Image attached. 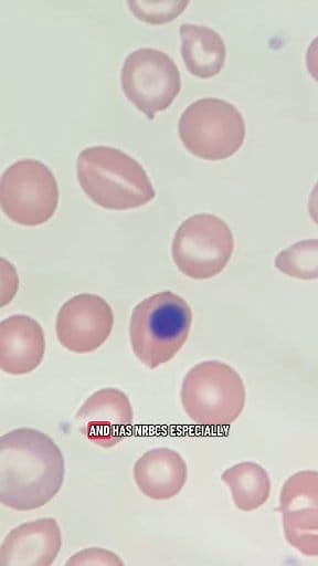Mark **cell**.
<instances>
[{"label": "cell", "instance_id": "1", "mask_svg": "<svg viewBox=\"0 0 318 566\" xmlns=\"http://www.w3.org/2000/svg\"><path fill=\"white\" fill-rule=\"evenodd\" d=\"M61 449L46 433L18 428L0 438V501L17 511L51 501L64 480Z\"/></svg>", "mask_w": 318, "mask_h": 566}, {"label": "cell", "instance_id": "2", "mask_svg": "<svg viewBox=\"0 0 318 566\" xmlns=\"http://www.w3.org/2000/svg\"><path fill=\"white\" fill-rule=\"evenodd\" d=\"M77 180L87 197L105 209L138 208L156 195L142 166L108 146H92L80 153Z\"/></svg>", "mask_w": 318, "mask_h": 566}, {"label": "cell", "instance_id": "3", "mask_svg": "<svg viewBox=\"0 0 318 566\" xmlns=\"http://www.w3.org/2000/svg\"><path fill=\"white\" fill-rule=\"evenodd\" d=\"M192 323L189 304L171 291L156 293L135 306L129 336L137 358L147 367L168 363L188 339Z\"/></svg>", "mask_w": 318, "mask_h": 566}, {"label": "cell", "instance_id": "4", "mask_svg": "<svg viewBox=\"0 0 318 566\" xmlns=\"http://www.w3.org/2000/svg\"><path fill=\"white\" fill-rule=\"evenodd\" d=\"M245 396L239 373L219 360H205L193 366L181 386L184 411L203 427L230 426L243 411Z\"/></svg>", "mask_w": 318, "mask_h": 566}, {"label": "cell", "instance_id": "5", "mask_svg": "<svg viewBox=\"0 0 318 566\" xmlns=\"http://www.w3.org/2000/svg\"><path fill=\"white\" fill-rule=\"evenodd\" d=\"M183 146L205 160H221L234 155L245 138V122L230 102L206 97L191 103L179 119Z\"/></svg>", "mask_w": 318, "mask_h": 566}, {"label": "cell", "instance_id": "6", "mask_svg": "<svg viewBox=\"0 0 318 566\" xmlns=\"http://www.w3.org/2000/svg\"><path fill=\"white\" fill-rule=\"evenodd\" d=\"M233 249L229 226L216 216L199 213L186 219L176 231L172 258L184 275L205 280L225 268Z\"/></svg>", "mask_w": 318, "mask_h": 566}, {"label": "cell", "instance_id": "7", "mask_svg": "<svg viewBox=\"0 0 318 566\" xmlns=\"http://www.w3.org/2000/svg\"><path fill=\"white\" fill-rule=\"evenodd\" d=\"M0 203L4 214L15 223L39 226L46 222L59 203L53 172L34 159L12 164L0 180Z\"/></svg>", "mask_w": 318, "mask_h": 566}, {"label": "cell", "instance_id": "8", "mask_svg": "<svg viewBox=\"0 0 318 566\" xmlns=\"http://www.w3.org/2000/svg\"><path fill=\"white\" fill-rule=\"evenodd\" d=\"M126 97L148 119L167 109L181 90L180 72L165 52L140 48L127 55L120 73Z\"/></svg>", "mask_w": 318, "mask_h": 566}, {"label": "cell", "instance_id": "9", "mask_svg": "<svg viewBox=\"0 0 318 566\" xmlns=\"http://www.w3.org/2000/svg\"><path fill=\"white\" fill-rule=\"evenodd\" d=\"M286 541L306 556L318 555V473L304 470L290 475L279 496Z\"/></svg>", "mask_w": 318, "mask_h": 566}, {"label": "cell", "instance_id": "10", "mask_svg": "<svg viewBox=\"0 0 318 566\" xmlns=\"http://www.w3.org/2000/svg\"><path fill=\"white\" fill-rule=\"evenodd\" d=\"M109 304L95 294L82 293L67 300L56 317V336L66 349L84 354L100 347L113 329Z\"/></svg>", "mask_w": 318, "mask_h": 566}, {"label": "cell", "instance_id": "11", "mask_svg": "<svg viewBox=\"0 0 318 566\" xmlns=\"http://www.w3.org/2000/svg\"><path fill=\"white\" fill-rule=\"evenodd\" d=\"M80 432L91 442L109 449L130 432L134 412L128 396L117 388H103L89 396L76 412Z\"/></svg>", "mask_w": 318, "mask_h": 566}, {"label": "cell", "instance_id": "12", "mask_svg": "<svg viewBox=\"0 0 318 566\" xmlns=\"http://www.w3.org/2000/svg\"><path fill=\"white\" fill-rule=\"evenodd\" d=\"M62 547L55 518L29 521L12 528L0 546L1 566H49Z\"/></svg>", "mask_w": 318, "mask_h": 566}, {"label": "cell", "instance_id": "13", "mask_svg": "<svg viewBox=\"0 0 318 566\" xmlns=\"http://www.w3.org/2000/svg\"><path fill=\"white\" fill-rule=\"evenodd\" d=\"M45 338L41 325L24 314L0 323V367L10 375H25L42 361Z\"/></svg>", "mask_w": 318, "mask_h": 566}, {"label": "cell", "instance_id": "14", "mask_svg": "<svg viewBox=\"0 0 318 566\" xmlns=\"http://www.w3.org/2000/svg\"><path fill=\"white\" fill-rule=\"evenodd\" d=\"M188 469L183 458L169 448L146 451L134 465V480L147 497L169 500L187 482Z\"/></svg>", "mask_w": 318, "mask_h": 566}, {"label": "cell", "instance_id": "15", "mask_svg": "<svg viewBox=\"0 0 318 566\" xmlns=\"http://www.w3.org/2000/svg\"><path fill=\"white\" fill-rule=\"evenodd\" d=\"M180 36L181 55L192 75L208 78L220 73L225 62L226 48L216 31L204 25L182 23Z\"/></svg>", "mask_w": 318, "mask_h": 566}, {"label": "cell", "instance_id": "16", "mask_svg": "<svg viewBox=\"0 0 318 566\" xmlns=\"http://www.w3.org/2000/svg\"><path fill=\"white\" fill-rule=\"evenodd\" d=\"M221 479L231 490L235 506L244 512L261 507L271 494L267 471L255 462H241L226 469Z\"/></svg>", "mask_w": 318, "mask_h": 566}, {"label": "cell", "instance_id": "17", "mask_svg": "<svg viewBox=\"0 0 318 566\" xmlns=\"http://www.w3.org/2000/svg\"><path fill=\"white\" fill-rule=\"evenodd\" d=\"M276 268L283 273L303 280L317 277L318 273V242L305 240L297 242L275 259Z\"/></svg>", "mask_w": 318, "mask_h": 566}, {"label": "cell", "instance_id": "18", "mask_svg": "<svg viewBox=\"0 0 318 566\" xmlns=\"http://www.w3.org/2000/svg\"><path fill=\"white\" fill-rule=\"evenodd\" d=\"M188 1H128L130 11L141 21L152 24L174 20L188 6Z\"/></svg>", "mask_w": 318, "mask_h": 566}, {"label": "cell", "instance_id": "19", "mask_svg": "<svg viewBox=\"0 0 318 566\" xmlns=\"http://www.w3.org/2000/svg\"><path fill=\"white\" fill-rule=\"evenodd\" d=\"M70 565H124L121 559L113 552L100 547H91L77 552L65 563Z\"/></svg>", "mask_w": 318, "mask_h": 566}]
</instances>
